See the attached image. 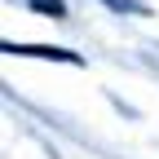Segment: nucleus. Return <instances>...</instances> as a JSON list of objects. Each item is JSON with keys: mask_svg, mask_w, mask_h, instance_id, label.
<instances>
[{"mask_svg": "<svg viewBox=\"0 0 159 159\" xmlns=\"http://www.w3.org/2000/svg\"><path fill=\"white\" fill-rule=\"evenodd\" d=\"M27 5L44 18H66V0H27Z\"/></svg>", "mask_w": 159, "mask_h": 159, "instance_id": "f03ea898", "label": "nucleus"}, {"mask_svg": "<svg viewBox=\"0 0 159 159\" xmlns=\"http://www.w3.org/2000/svg\"><path fill=\"white\" fill-rule=\"evenodd\" d=\"M106 9H115V13H146V5L142 0H102Z\"/></svg>", "mask_w": 159, "mask_h": 159, "instance_id": "7ed1b4c3", "label": "nucleus"}, {"mask_svg": "<svg viewBox=\"0 0 159 159\" xmlns=\"http://www.w3.org/2000/svg\"><path fill=\"white\" fill-rule=\"evenodd\" d=\"M5 53H27V57H49V62H71V66H80V53H71V49H49V44H5Z\"/></svg>", "mask_w": 159, "mask_h": 159, "instance_id": "f257e3e1", "label": "nucleus"}]
</instances>
